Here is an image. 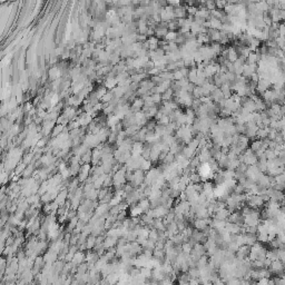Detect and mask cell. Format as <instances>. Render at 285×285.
<instances>
[{
	"instance_id": "cell-12",
	"label": "cell",
	"mask_w": 285,
	"mask_h": 285,
	"mask_svg": "<svg viewBox=\"0 0 285 285\" xmlns=\"http://www.w3.org/2000/svg\"><path fill=\"white\" fill-rule=\"evenodd\" d=\"M173 75H174V80H180V79L185 78V76L183 75L180 69H176L175 71H173Z\"/></svg>"
},
{
	"instance_id": "cell-3",
	"label": "cell",
	"mask_w": 285,
	"mask_h": 285,
	"mask_svg": "<svg viewBox=\"0 0 285 285\" xmlns=\"http://www.w3.org/2000/svg\"><path fill=\"white\" fill-rule=\"evenodd\" d=\"M238 58H240V55H238V52L236 51V49H235L234 47H229L227 59H228L231 62H235Z\"/></svg>"
},
{
	"instance_id": "cell-6",
	"label": "cell",
	"mask_w": 285,
	"mask_h": 285,
	"mask_svg": "<svg viewBox=\"0 0 285 285\" xmlns=\"http://www.w3.org/2000/svg\"><path fill=\"white\" fill-rule=\"evenodd\" d=\"M151 199H147V198H145V199H141V201L139 202V205L138 206L144 211V212H146V211H148L149 209V207H151Z\"/></svg>"
},
{
	"instance_id": "cell-4",
	"label": "cell",
	"mask_w": 285,
	"mask_h": 285,
	"mask_svg": "<svg viewBox=\"0 0 285 285\" xmlns=\"http://www.w3.org/2000/svg\"><path fill=\"white\" fill-rule=\"evenodd\" d=\"M209 23H211V28L213 29H218V30H222L223 29V23L221 19L217 18H211L209 19Z\"/></svg>"
},
{
	"instance_id": "cell-2",
	"label": "cell",
	"mask_w": 285,
	"mask_h": 285,
	"mask_svg": "<svg viewBox=\"0 0 285 285\" xmlns=\"http://www.w3.org/2000/svg\"><path fill=\"white\" fill-rule=\"evenodd\" d=\"M271 269L273 271L274 273H279V272H282L284 269V267H283V264H282V262L279 260H275V261H272V263H271Z\"/></svg>"
},
{
	"instance_id": "cell-15",
	"label": "cell",
	"mask_w": 285,
	"mask_h": 285,
	"mask_svg": "<svg viewBox=\"0 0 285 285\" xmlns=\"http://www.w3.org/2000/svg\"><path fill=\"white\" fill-rule=\"evenodd\" d=\"M279 9H282V10H284V11H285V1H279Z\"/></svg>"
},
{
	"instance_id": "cell-13",
	"label": "cell",
	"mask_w": 285,
	"mask_h": 285,
	"mask_svg": "<svg viewBox=\"0 0 285 285\" xmlns=\"http://www.w3.org/2000/svg\"><path fill=\"white\" fill-rule=\"evenodd\" d=\"M186 8H187V13H188V15L195 16L196 12L198 11V8H197L196 6H187Z\"/></svg>"
},
{
	"instance_id": "cell-14",
	"label": "cell",
	"mask_w": 285,
	"mask_h": 285,
	"mask_svg": "<svg viewBox=\"0 0 285 285\" xmlns=\"http://www.w3.org/2000/svg\"><path fill=\"white\" fill-rule=\"evenodd\" d=\"M279 36H281V37H285V23H281V25H279Z\"/></svg>"
},
{
	"instance_id": "cell-11",
	"label": "cell",
	"mask_w": 285,
	"mask_h": 285,
	"mask_svg": "<svg viewBox=\"0 0 285 285\" xmlns=\"http://www.w3.org/2000/svg\"><path fill=\"white\" fill-rule=\"evenodd\" d=\"M215 4H216V8L219 10H224V8L227 5V1L226 0H215Z\"/></svg>"
},
{
	"instance_id": "cell-5",
	"label": "cell",
	"mask_w": 285,
	"mask_h": 285,
	"mask_svg": "<svg viewBox=\"0 0 285 285\" xmlns=\"http://www.w3.org/2000/svg\"><path fill=\"white\" fill-rule=\"evenodd\" d=\"M85 258H86V256L84 255L83 252H76L75 255H74L73 261H71V262H73V264H80Z\"/></svg>"
},
{
	"instance_id": "cell-1",
	"label": "cell",
	"mask_w": 285,
	"mask_h": 285,
	"mask_svg": "<svg viewBox=\"0 0 285 285\" xmlns=\"http://www.w3.org/2000/svg\"><path fill=\"white\" fill-rule=\"evenodd\" d=\"M174 13H175V18H186L187 17V8L186 7H183L180 5H177V6L174 7Z\"/></svg>"
},
{
	"instance_id": "cell-8",
	"label": "cell",
	"mask_w": 285,
	"mask_h": 285,
	"mask_svg": "<svg viewBox=\"0 0 285 285\" xmlns=\"http://www.w3.org/2000/svg\"><path fill=\"white\" fill-rule=\"evenodd\" d=\"M177 36H178V34H177L176 31H170V30H169V31L167 33V35L165 36V40H166V41H169V42H170V41H175V39L177 38Z\"/></svg>"
},
{
	"instance_id": "cell-7",
	"label": "cell",
	"mask_w": 285,
	"mask_h": 285,
	"mask_svg": "<svg viewBox=\"0 0 285 285\" xmlns=\"http://www.w3.org/2000/svg\"><path fill=\"white\" fill-rule=\"evenodd\" d=\"M263 146V140L260 139V140H255V141H253L251 144V149L253 151H257L258 149H261Z\"/></svg>"
},
{
	"instance_id": "cell-10",
	"label": "cell",
	"mask_w": 285,
	"mask_h": 285,
	"mask_svg": "<svg viewBox=\"0 0 285 285\" xmlns=\"http://www.w3.org/2000/svg\"><path fill=\"white\" fill-rule=\"evenodd\" d=\"M112 98H114V94L112 93H106L105 95L101 97V101L109 104L110 101H112Z\"/></svg>"
},
{
	"instance_id": "cell-9",
	"label": "cell",
	"mask_w": 285,
	"mask_h": 285,
	"mask_svg": "<svg viewBox=\"0 0 285 285\" xmlns=\"http://www.w3.org/2000/svg\"><path fill=\"white\" fill-rule=\"evenodd\" d=\"M151 167V161H147V159H144L143 161V163H141V165H140V168L139 169H141L143 172H147V170H149Z\"/></svg>"
}]
</instances>
